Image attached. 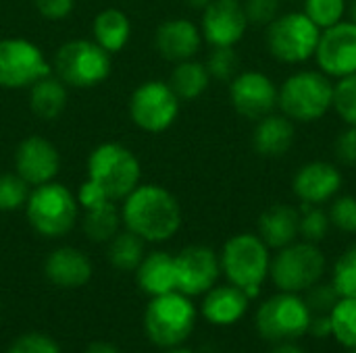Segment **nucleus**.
I'll use <instances>...</instances> for the list:
<instances>
[{"label": "nucleus", "instance_id": "obj_1", "mask_svg": "<svg viewBox=\"0 0 356 353\" xmlns=\"http://www.w3.org/2000/svg\"><path fill=\"white\" fill-rule=\"evenodd\" d=\"M140 177L138 156L123 144L104 141L88 158V179L77 191V202L83 210L102 202H123L140 185Z\"/></svg>", "mask_w": 356, "mask_h": 353}, {"label": "nucleus", "instance_id": "obj_2", "mask_svg": "<svg viewBox=\"0 0 356 353\" xmlns=\"http://www.w3.org/2000/svg\"><path fill=\"white\" fill-rule=\"evenodd\" d=\"M121 218L125 229L140 239L161 243L179 231L184 214L177 198L169 189L156 183H140L123 200Z\"/></svg>", "mask_w": 356, "mask_h": 353}, {"label": "nucleus", "instance_id": "obj_3", "mask_svg": "<svg viewBox=\"0 0 356 353\" xmlns=\"http://www.w3.org/2000/svg\"><path fill=\"white\" fill-rule=\"evenodd\" d=\"M334 106V81L319 69H300L277 87V108L294 123H317Z\"/></svg>", "mask_w": 356, "mask_h": 353}, {"label": "nucleus", "instance_id": "obj_4", "mask_svg": "<svg viewBox=\"0 0 356 353\" xmlns=\"http://www.w3.org/2000/svg\"><path fill=\"white\" fill-rule=\"evenodd\" d=\"M77 214V196H73V191L67 189V185L56 181L31 187L29 198L25 202L27 223L35 233L50 239L67 235L75 227Z\"/></svg>", "mask_w": 356, "mask_h": 353}, {"label": "nucleus", "instance_id": "obj_5", "mask_svg": "<svg viewBox=\"0 0 356 353\" xmlns=\"http://www.w3.org/2000/svg\"><path fill=\"white\" fill-rule=\"evenodd\" d=\"M219 262L229 283L244 289L250 300L259 295L261 285L269 277L271 268L267 243L252 233H240L227 239Z\"/></svg>", "mask_w": 356, "mask_h": 353}, {"label": "nucleus", "instance_id": "obj_6", "mask_svg": "<svg viewBox=\"0 0 356 353\" xmlns=\"http://www.w3.org/2000/svg\"><path fill=\"white\" fill-rule=\"evenodd\" d=\"M319 37L321 29L302 10L277 15L265 27L267 52L284 64H302L315 58Z\"/></svg>", "mask_w": 356, "mask_h": 353}, {"label": "nucleus", "instance_id": "obj_7", "mask_svg": "<svg viewBox=\"0 0 356 353\" xmlns=\"http://www.w3.org/2000/svg\"><path fill=\"white\" fill-rule=\"evenodd\" d=\"M196 308L188 295L179 291L154 295L144 314L148 339L159 347H177L194 331Z\"/></svg>", "mask_w": 356, "mask_h": 353}, {"label": "nucleus", "instance_id": "obj_8", "mask_svg": "<svg viewBox=\"0 0 356 353\" xmlns=\"http://www.w3.org/2000/svg\"><path fill=\"white\" fill-rule=\"evenodd\" d=\"M111 54L94 40L65 42L54 54L56 77L71 87H96L111 75Z\"/></svg>", "mask_w": 356, "mask_h": 353}, {"label": "nucleus", "instance_id": "obj_9", "mask_svg": "<svg viewBox=\"0 0 356 353\" xmlns=\"http://www.w3.org/2000/svg\"><path fill=\"white\" fill-rule=\"evenodd\" d=\"M325 273V256L323 252L311 243H290L277 252L271 260L269 277L273 279L275 287L288 293L309 291L313 285L321 281Z\"/></svg>", "mask_w": 356, "mask_h": 353}, {"label": "nucleus", "instance_id": "obj_10", "mask_svg": "<svg viewBox=\"0 0 356 353\" xmlns=\"http://www.w3.org/2000/svg\"><path fill=\"white\" fill-rule=\"evenodd\" d=\"M181 100L169 81L148 79L140 83L129 98V117L146 133L167 131L179 117Z\"/></svg>", "mask_w": 356, "mask_h": 353}, {"label": "nucleus", "instance_id": "obj_11", "mask_svg": "<svg viewBox=\"0 0 356 353\" xmlns=\"http://www.w3.org/2000/svg\"><path fill=\"white\" fill-rule=\"evenodd\" d=\"M311 318L313 314L305 300H300L296 293L282 291L261 306L257 314V329L265 339L273 343H286L302 337L311 327Z\"/></svg>", "mask_w": 356, "mask_h": 353}, {"label": "nucleus", "instance_id": "obj_12", "mask_svg": "<svg viewBox=\"0 0 356 353\" xmlns=\"http://www.w3.org/2000/svg\"><path fill=\"white\" fill-rule=\"evenodd\" d=\"M46 75H50V62L38 44L25 37L0 40V87L29 89Z\"/></svg>", "mask_w": 356, "mask_h": 353}, {"label": "nucleus", "instance_id": "obj_13", "mask_svg": "<svg viewBox=\"0 0 356 353\" xmlns=\"http://www.w3.org/2000/svg\"><path fill=\"white\" fill-rule=\"evenodd\" d=\"M229 100L234 110L248 119L259 121L277 108V85L261 71H242L229 81Z\"/></svg>", "mask_w": 356, "mask_h": 353}, {"label": "nucleus", "instance_id": "obj_14", "mask_svg": "<svg viewBox=\"0 0 356 353\" xmlns=\"http://www.w3.org/2000/svg\"><path fill=\"white\" fill-rule=\"evenodd\" d=\"M315 60L327 77H348L356 73V23L344 19L321 31Z\"/></svg>", "mask_w": 356, "mask_h": 353}, {"label": "nucleus", "instance_id": "obj_15", "mask_svg": "<svg viewBox=\"0 0 356 353\" xmlns=\"http://www.w3.org/2000/svg\"><path fill=\"white\" fill-rule=\"evenodd\" d=\"M248 29L242 0H211L202 8L200 33L213 48L236 46Z\"/></svg>", "mask_w": 356, "mask_h": 353}, {"label": "nucleus", "instance_id": "obj_16", "mask_svg": "<svg viewBox=\"0 0 356 353\" xmlns=\"http://www.w3.org/2000/svg\"><path fill=\"white\" fill-rule=\"evenodd\" d=\"M175 270L177 291L188 298H194L215 287L221 273V262L211 248L190 246L175 256Z\"/></svg>", "mask_w": 356, "mask_h": 353}, {"label": "nucleus", "instance_id": "obj_17", "mask_svg": "<svg viewBox=\"0 0 356 353\" xmlns=\"http://www.w3.org/2000/svg\"><path fill=\"white\" fill-rule=\"evenodd\" d=\"M58 169L60 154L50 139L42 135H29L19 141L15 150V173L27 181V185L38 187L54 181Z\"/></svg>", "mask_w": 356, "mask_h": 353}, {"label": "nucleus", "instance_id": "obj_18", "mask_svg": "<svg viewBox=\"0 0 356 353\" xmlns=\"http://www.w3.org/2000/svg\"><path fill=\"white\" fill-rule=\"evenodd\" d=\"M342 181L344 177L338 164L327 160H311L296 171L292 189L302 204L323 206L340 193Z\"/></svg>", "mask_w": 356, "mask_h": 353}, {"label": "nucleus", "instance_id": "obj_19", "mask_svg": "<svg viewBox=\"0 0 356 353\" xmlns=\"http://www.w3.org/2000/svg\"><path fill=\"white\" fill-rule=\"evenodd\" d=\"M154 46L165 60H190L202 46V33L200 27L190 19H167L154 33Z\"/></svg>", "mask_w": 356, "mask_h": 353}, {"label": "nucleus", "instance_id": "obj_20", "mask_svg": "<svg viewBox=\"0 0 356 353\" xmlns=\"http://www.w3.org/2000/svg\"><path fill=\"white\" fill-rule=\"evenodd\" d=\"M296 127L284 112H271L257 121L252 131V148L263 158H282L294 146Z\"/></svg>", "mask_w": 356, "mask_h": 353}, {"label": "nucleus", "instance_id": "obj_21", "mask_svg": "<svg viewBox=\"0 0 356 353\" xmlns=\"http://www.w3.org/2000/svg\"><path fill=\"white\" fill-rule=\"evenodd\" d=\"M44 273L50 283L63 289L83 287L92 279V262L90 258L75 248H58L54 250L44 264Z\"/></svg>", "mask_w": 356, "mask_h": 353}, {"label": "nucleus", "instance_id": "obj_22", "mask_svg": "<svg viewBox=\"0 0 356 353\" xmlns=\"http://www.w3.org/2000/svg\"><path fill=\"white\" fill-rule=\"evenodd\" d=\"M300 210L290 204H273L259 216V237L271 250H282L296 241Z\"/></svg>", "mask_w": 356, "mask_h": 353}, {"label": "nucleus", "instance_id": "obj_23", "mask_svg": "<svg viewBox=\"0 0 356 353\" xmlns=\"http://www.w3.org/2000/svg\"><path fill=\"white\" fill-rule=\"evenodd\" d=\"M250 298L244 293V289L236 285H223L213 287L207 291V298L202 302V316L219 327H227L238 322L246 310H248Z\"/></svg>", "mask_w": 356, "mask_h": 353}, {"label": "nucleus", "instance_id": "obj_24", "mask_svg": "<svg viewBox=\"0 0 356 353\" xmlns=\"http://www.w3.org/2000/svg\"><path fill=\"white\" fill-rule=\"evenodd\" d=\"M138 285L150 298L177 291V270L175 256L167 252H152L144 256L140 266L136 268Z\"/></svg>", "mask_w": 356, "mask_h": 353}, {"label": "nucleus", "instance_id": "obj_25", "mask_svg": "<svg viewBox=\"0 0 356 353\" xmlns=\"http://www.w3.org/2000/svg\"><path fill=\"white\" fill-rule=\"evenodd\" d=\"M92 40L100 44L108 54L121 52L131 37V21L119 8H104L94 17Z\"/></svg>", "mask_w": 356, "mask_h": 353}, {"label": "nucleus", "instance_id": "obj_26", "mask_svg": "<svg viewBox=\"0 0 356 353\" xmlns=\"http://www.w3.org/2000/svg\"><path fill=\"white\" fill-rule=\"evenodd\" d=\"M67 85L52 75L42 77L29 87V108L42 121H54L67 108Z\"/></svg>", "mask_w": 356, "mask_h": 353}, {"label": "nucleus", "instance_id": "obj_27", "mask_svg": "<svg viewBox=\"0 0 356 353\" xmlns=\"http://www.w3.org/2000/svg\"><path fill=\"white\" fill-rule=\"evenodd\" d=\"M209 83H211V75L207 64L194 58L175 62V69L169 79V85L173 87L179 100L200 98L209 89Z\"/></svg>", "mask_w": 356, "mask_h": 353}, {"label": "nucleus", "instance_id": "obj_28", "mask_svg": "<svg viewBox=\"0 0 356 353\" xmlns=\"http://www.w3.org/2000/svg\"><path fill=\"white\" fill-rule=\"evenodd\" d=\"M121 210L117 208V202H102L96 206L86 208L83 214V231L88 239L96 243H108L121 227Z\"/></svg>", "mask_w": 356, "mask_h": 353}, {"label": "nucleus", "instance_id": "obj_29", "mask_svg": "<svg viewBox=\"0 0 356 353\" xmlns=\"http://www.w3.org/2000/svg\"><path fill=\"white\" fill-rule=\"evenodd\" d=\"M144 239H140L136 233L131 231H123L117 233L111 241H108V260L115 268L119 270H136L140 266V262L144 260Z\"/></svg>", "mask_w": 356, "mask_h": 353}, {"label": "nucleus", "instance_id": "obj_30", "mask_svg": "<svg viewBox=\"0 0 356 353\" xmlns=\"http://www.w3.org/2000/svg\"><path fill=\"white\" fill-rule=\"evenodd\" d=\"M332 335L346 347L356 350V298H340L330 312Z\"/></svg>", "mask_w": 356, "mask_h": 353}, {"label": "nucleus", "instance_id": "obj_31", "mask_svg": "<svg viewBox=\"0 0 356 353\" xmlns=\"http://www.w3.org/2000/svg\"><path fill=\"white\" fill-rule=\"evenodd\" d=\"M348 0H302V12L323 31L344 21Z\"/></svg>", "mask_w": 356, "mask_h": 353}, {"label": "nucleus", "instance_id": "obj_32", "mask_svg": "<svg viewBox=\"0 0 356 353\" xmlns=\"http://www.w3.org/2000/svg\"><path fill=\"white\" fill-rule=\"evenodd\" d=\"M298 210H300L298 235L311 243L325 239L330 233V227H332L327 210H323V206H315V204H302V208H298Z\"/></svg>", "mask_w": 356, "mask_h": 353}, {"label": "nucleus", "instance_id": "obj_33", "mask_svg": "<svg viewBox=\"0 0 356 353\" xmlns=\"http://www.w3.org/2000/svg\"><path fill=\"white\" fill-rule=\"evenodd\" d=\"M207 69L211 79L217 81H232L240 71V56L236 52V46H217L211 50L209 58H207Z\"/></svg>", "mask_w": 356, "mask_h": 353}, {"label": "nucleus", "instance_id": "obj_34", "mask_svg": "<svg viewBox=\"0 0 356 353\" xmlns=\"http://www.w3.org/2000/svg\"><path fill=\"white\" fill-rule=\"evenodd\" d=\"M31 185L23 181L17 173H2L0 175V212H13L25 208L29 198Z\"/></svg>", "mask_w": 356, "mask_h": 353}, {"label": "nucleus", "instance_id": "obj_35", "mask_svg": "<svg viewBox=\"0 0 356 353\" xmlns=\"http://www.w3.org/2000/svg\"><path fill=\"white\" fill-rule=\"evenodd\" d=\"M338 117L350 125L356 127V73L338 79L334 83V106H332Z\"/></svg>", "mask_w": 356, "mask_h": 353}, {"label": "nucleus", "instance_id": "obj_36", "mask_svg": "<svg viewBox=\"0 0 356 353\" xmlns=\"http://www.w3.org/2000/svg\"><path fill=\"white\" fill-rule=\"evenodd\" d=\"M332 285L340 298H356V243L338 258Z\"/></svg>", "mask_w": 356, "mask_h": 353}, {"label": "nucleus", "instance_id": "obj_37", "mask_svg": "<svg viewBox=\"0 0 356 353\" xmlns=\"http://www.w3.org/2000/svg\"><path fill=\"white\" fill-rule=\"evenodd\" d=\"M330 223L344 233H356V198L355 196H336L327 210Z\"/></svg>", "mask_w": 356, "mask_h": 353}, {"label": "nucleus", "instance_id": "obj_38", "mask_svg": "<svg viewBox=\"0 0 356 353\" xmlns=\"http://www.w3.org/2000/svg\"><path fill=\"white\" fill-rule=\"evenodd\" d=\"M280 2L282 0H246L244 10H246L248 25L267 27L280 15Z\"/></svg>", "mask_w": 356, "mask_h": 353}, {"label": "nucleus", "instance_id": "obj_39", "mask_svg": "<svg viewBox=\"0 0 356 353\" xmlns=\"http://www.w3.org/2000/svg\"><path fill=\"white\" fill-rule=\"evenodd\" d=\"M6 353H60L54 339L42 333H27L13 341Z\"/></svg>", "mask_w": 356, "mask_h": 353}, {"label": "nucleus", "instance_id": "obj_40", "mask_svg": "<svg viewBox=\"0 0 356 353\" xmlns=\"http://www.w3.org/2000/svg\"><path fill=\"white\" fill-rule=\"evenodd\" d=\"M340 295L336 291L334 285H313L309 289V298H307V306L311 312H332L334 306L338 304Z\"/></svg>", "mask_w": 356, "mask_h": 353}, {"label": "nucleus", "instance_id": "obj_41", "mask_svg": "<svg viewBox=\"0 0 356 353\" xmlns=\"http://www.w3.org/2000/svg\"><path fill=\"white\" fill-rule=\"evenodd\" d=\"M334 154L340 164L356 166V127L346 125V129L338 133L334 141Z\"/></svg>", "mask_w": 356, "mask_h": 353}, {"label": "nucleus", "instance_id": "obj_42", "mask_svg": "<svg viewBox=\"0 0 356 353\" xmlns=\"http://www.w3.org/2000/svg\"><path fill=\"white\" fill-rule=\"evenodd\" d=\"M33 4L44 19L60 21L73 12L75 0H33Z\"/></svg>", "mask_w": 356, "mask_h": 353}, {"label": "nucleus", "instance_id": "obj_43", "mask_svg": "<svg viewBox=\"0 0 356 353\" xmlns=\"http://www.w3.org/2000/svg\"><path fill=\"white\" fill-rule=\"evenodd\" d=\"M309 331H311L313 335H317V337L330 335V333H332V320H330V316L321 314V316H317V318H311Z\"/></svg>", "mask_w": 356, "mask_h": 353}, {"label": "nucleus", "instance_id": "obj_44", "mask_svg": "<svg viewBox=\"0 0 356 353\" xmlns=\"http://www.w3.org/2000/svg\"><path fill=\"white\" fill-rule=\"evenodd\" d=\"M83 353H119V352H117L113 345H108V343H100V341H98V343H92V345H90V347H88Z\"/></svg>", "mask_w": 356, "mask_h": 353}, {"label": "nucleus", "instance_id": "obj_45", "mask_svg": "<svg viewBox=\"0 0 356 353\" xmlns=\"http://www.w3.org/2000/svg\"><path fill=\"white\" fill-rule=\"evenodd\" d=\"M271 353H305L298 345H292L290 341H286V343H282V345H277L275 350Z\"/></svg>", "mask_w": 356, "mask_h": 353}, {"label": "nucleus", "instance_id": "obj_46", "mask_svg": "<svg viewBox=\"0 0 356 353\" xmlns=\"http://www.w3.org/2000/svg\"><path fill=\"white\" fill-rule=\"evenodd\" d=\"M209 2H211V0H186V4H188L190 8H196V10H202Z\"/></svg>", "mask_w": 356, "mask_h": 353}, {"label": "nucleus", "instance_id": "obj_47", "mask_svg": "<svg viewBox=\"0 0 356 353\" xmlns=\"http://www.w3.org/2000/svg\"><path fill=\"white\" fill-rule=\"evenodd\" d=\"M346 12H348V19H350L353 23H356V0H350V2H348V10H346Z\"/></svg>", "mask_w": 356, "mask_h": 353}, {"label": "nucleus", "instance_id": "obj_48", "mask_svg": "<svg viewBox=\"0 0 356 353\" xmlns=\"http://www.w3.org/2000/svg\"><path fill=\"white\" fill-rule=\"evenodd\" d=\"M167 353H194V352H190V350H186V347H179V345H177V347H169Z\"/></svg>", "mask_w": 356, "mask_h": 353}, {"label": "nucleus", "instance_id": "obj_49", "mask_svg": "<svg viewBox=\"0 0 356 353\" xmlns=\"http://www.w3.org/2000/svg\"><path fill=\"white\" fill-rule=\"evenodd\" d=\"M286 2H294V0H286Z\"/></svg>", "mask_w": 356, "mask_h": 353}, {"label": "nucleus", "instance_id": "obj_50", "mask_svg": "<svg viewBox=\"0 0 356 353\" xmlns=\"http://www.w3.org/2000/svg\"><path fill=\"white\" fill-rule=\"evenodd\" d=\"M350 353H356V350H353V352H350Z\"/></svg>", "mask_w": 356, "mask_h": 353}]
</instances>
